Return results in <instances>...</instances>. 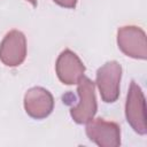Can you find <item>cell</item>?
Returning <instances> with one entry per match:
<instances>
[{
	"instance_id": "6da1fadb",
	"label": "cell",
	"mask_w": 147,
	"mask_h": 147,
	"mask_svg": "<svg viewBox=\"0 0 147 147\" xmlns=\"http://www.w3.org/2000/svg\"><path fill=\"white\" fill-rule=\"evenodd\" d=\"M77 92L79 101L77 106L71 108L70 115L77 124H86L92 118H94V115L98 110L95 85L90 78L83 76L78 82Z\"/></svg>"
},
{
	"instance_id": "7a4b0ae2",
	"label": "cell",
	"mask_w": 147,
	"mask_h": 147,
	"mask_svg": "<svg viewBox=\"0 0 147 147\" xmlns=\"http://www.w3.org/2000/svg\"><path fill=\"white\" fill-rule=\"evenodd\" d=\"M125 117L130 126L140 136L147 133L146 123V102L141 87L131 82L125 102Z\"/></svg>"
},
{
	"instance_id": "3957f363",
	"label": "cell",
	"mask_w": 147,
	"mask_h": 147,
	"mask_svg": "<svg viewBox=\"0 0 147 147\" xmlns=\"http://www.w3.org/2000/svg\"><path fill=\"white\" fill-rule=\"evenodd\" d=\"M121 78L122 67L116 61H108L98 69L95 84L99 88L102 101L113 103L118 99Z\"/></svg>"
},
{
	"instance_id": "277c9868",
	"label": "cell",
	"mask_w": 147,
	"mask_h": 147,
	"mask_svg": "<svg viewBox=\"0 0 147 147\" xmlns=\"http://www.w3.org/2000/svg\"><path fill=\"white\" fill-rule=\"evenodd\" d=\"M118 48L132 59H147V40L142 29L134 25L122 26L117 31Z\"/></svg>"
},
{
	"instance_id": "5b68a950",
	"label": "cell",
	"mask_w": 147,
	"mask_h": 147,
	"mask_svg": "<svg viewBox=\"0 0 147 147\" xmlns=\"http://www.w3.org/2000/svg\"><path fill=\"white\" fill-rule=\"evenodd\" d=\"M86 136L100 147H117L121 145V129L115 122L103 118H92L86 123Z\"/></svg>"
},
{
	"instance_id": "8992f818",
	"label": "cell",
	"mask_w": 147,
	"mask_h": 147,
	"mask_svg": "<svg viewBox=\"0 0 147 147\" xmlns=\"http://www.w3.org/2000/svg\"><path fill=\"white\" fill-rule=\"evenodd\" d=\"M26 56V39L18 30L9 31L0 44V61L7 67H18Z\"/></svg>"
},
{
	"instance_id": "52a82bcc",
	"label": "cell",
	"mask_w": 147,
	"mask_h": 147,
	"mask_svg": "<svg viewBox=\"0 0 147 147\" xmlns=\"http://www.w3.org/2000/svg\"><path fill=\"white\" fill-rule=\"evenodd\" d=\"M54 108V98L52 93L40 86L31 87L24 95V109L26 114L34 119H42L49 116Z\"/></svg>"
},
{
	"instance_id": "ba28073f",
	"label": "cell",
	"mask_w": 147,
	"mask_h": 147,
	"mask_svg": "<svg viewBox=\"0 0 147 147\" xmlns=\"http://www.w3.org/2000/svg\"><path fill=\"white\" fill-rule=\"evenodd\" d=\"M55 70L59 79L65 85L78 84L84 76L85 67L80 59L70 49H64L57 57Z\"/></svg>"
},
{
	"instance_id": "9c48e42d",
	"label": "cell",
	"mask_w": 147,
	"mask_h": 147,
	"mask_svg": "<svg viewBox=\"0 0 147 147\" xmlns=\"http://www.w3.org/2000/svg\"><path fill=\"white\" fill-rule=\"evenodd\" d=\"M53 1L64 8H75L77 3V0H53Z\"/></svg>"
},
{
	"instance_id": "30bf717a",
	"label": "cell",
	"mask_w": 147,
	"mask_h": 147,
	"mask_svg": "<svg viewBox=\"0 0 147 147\" xmlns=\"http://www.w3.org/2000/svg\"><path fill=\"white\" fill-rule=\"evenodd\" d=\"M28 2H30L32 6H37V0H26Z\"/></svg>"
}]
</instances>
